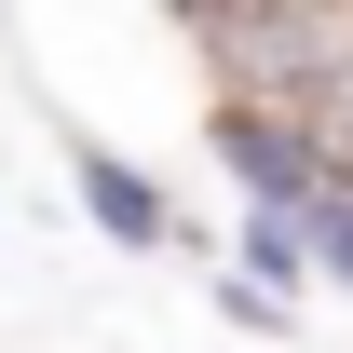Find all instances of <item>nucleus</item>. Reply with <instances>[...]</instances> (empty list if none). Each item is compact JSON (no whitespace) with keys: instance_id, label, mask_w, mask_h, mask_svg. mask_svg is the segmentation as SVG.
<instances>
[{"instance_id":"1","label":"nucleus","mask_w":353,"mask_h":353,"mask_svg":"<svg viewBox=\"0 0 353 353\" xmlns=\"http://www.w3.org/2000/svg\"><path fill=\"white\" fill-rule=\"evenodd\" d=\"M204 150H218V176L245 190V218H299L312 190H326V123L312 109H272V95H218L204 109Z\"/></svg>"},{"instance_id":"2","label":"nucleus","mask_w":353,"mask_h":353,"mask_svg":"<svg viewBox=\"0 0 353 353\" xmlns=\"http://www.w3.org/2000/svg\"><path fill=\"white\" fill-rule=\"evenodd\" d=\"M54 176L82 190V218L109 231L123 259H190V245H204V231L176 218V190H163V176L136 163V150H109V136H82V123H54Z\"/></svg>"},{"instance_id":"3","label":"nucleus","mask_w":353,"mask_h":353,"mask_svg":"<svg viewBox=\"0 0 353 353\" xmlns=\"http://www.w3.org/2000/svg\"><path fill=\"white\" fill-rule=\"evenodd\" d=\"M218 272H245V285H259V299H285V312L312 299V245H299V218H231V259H218Z\"/></svg>"},{"instance_id":"4","label":"nucleus","mask_w":353,"mask_h":353,"mask_svg":"<svg viewBox=\"0 0 353 353\" xmlns=\"http://www.w3.org/2000/svg\"><path fill=\"white\" fill-rule=\"evenodd\" d=\"M218 312H231V326H245V340H299V312H285V299H259L245 272H218Z\"/></svg>"},{"instance_id":"5","label":"nucleus","mask_w":353,"mask_h":353,"mask_svg":"<svg viewBox=\"0 0 353 353\" xmlns=\"http://www.w3.org/2000/svg\"><path fill=\"white\" fill-rule=\"evenodd\" d=\"M163 14H176V28H190V41H218V28H231V14H245V0H163Z\"/></svg>"}]
</instances>
